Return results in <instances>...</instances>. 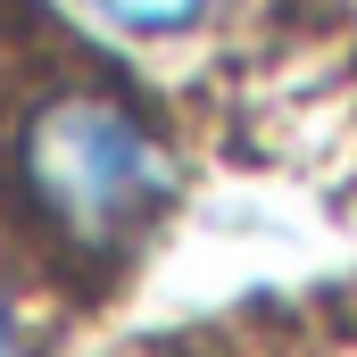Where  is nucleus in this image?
I'll return each instance as SVG.
<instances>
[{"label": "nucleus", "instance_id": "7ed1b4c3", "mask_svg": "<svg viewBox=\"0 0 357 357\" xmlns=\"http://www.w3.org/2000/svg\"><path fill=\"white\" fill-rule=\"evenodd\" d=\"M0 357H25V324H17V299L0 291Z\"/></svg>", "mask_w": 357, "mask_h": 357}, {"label": "nucleus", "instance_id": "f257e3e1", "mask_svg": "<svg viewBox=\"0 0 357 357\" xmlns=\"http://www.w3.org/2000/svg\"><path fill=\"white\" fill-rule=\"evenodd\" d=\"M0 167L17 216L67 266H125L175 208L183 158L142 91L100 67H59L8 100Z\"/></svg>", "mask_w": 357, "mask_h": 357}, {"label": "nucleus", "instance_id": "f03ea898", "mask_svg": "<svg viewBox=\"0 0 357 357\" xmlns=\"http://www.w3.org/2000/svg\"><path fill=\"white\" fill-rule=\"evenodd\" d=\"M84 25L116 33V42H142V50H175V42H199L208 25H225L233 0H75Z\"/></svg>", "mask_w": 357, "mask_h": 357}]
</instances>
